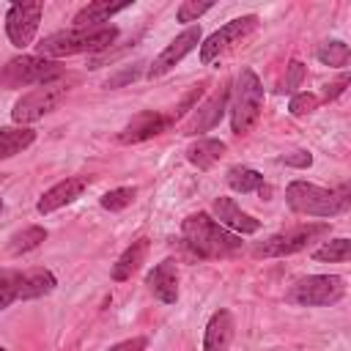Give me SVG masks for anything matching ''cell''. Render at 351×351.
<instances>
[{
    "instance_id": "obj_27",
    "label": "cell",
    "mask_w": 351,
    "mask_h": 351,
    "mask_svg": "<svg viewBox=\"0 0 351 351\" xmlns=\"http://www.w3.org/2000/svg\"><path fill=\"white\" fill-rule=\"evenodd\" d=\"M134 195H137L134 186H118V189L104 192V195L99 197V203H101V208H107V211H121V208H126V206L134 200Z\"/></svg>"
},
{
    "instance_id": "obj_17",
    "label": "cell",
    "mask_w": 351,
    "mask_h": 351,
    "mask_svg": "<svg viewBox=\"0 0 351 351\" xmlns=\"http://www.w3.org/2000/svg\"><path fill=\"white\" fill-rule=\"evenodd\" d=\"M148 291L162 302V304H176L178 302V269L173 258H165L162 263H156L148 277H145Z\"/></svg>"
},
{
    "instance_id": "obj_3",
    "label": "cell",
    "mask_w": 351,
    "mask_h": 351,
    "mask_svg": "<svg viewBox=\"0 0 351 351\" xmlns=\"http://www.w3.org/2000/svg\"><path fill=\"white\" fill-rule=\"evenodd\" d=\"M285 203L293 214L307 217H337L346 214L351 206V189L348 184H340L337 189H324L307 181H291L285 186Z\"/></svg>"
},
{
    "instance_id": "obj_4",
    "label": "cell",
    "mask_w": 351,
    "mask_h": 351,
    "mask_svg": "<svg viewBox=\"0 0 351 351\" xmlns=\"http://www.w3.org/2000/svg\"><path fill=\"white\" fill-rule=\"evenodd\" d=\"M263 110V85L252 69H241L236 74V82L228 96V112H230V129L233 134H247Z\"/></svg>"
},
{
    "instance_id": "obj_2",
    "label": "cell",
    "mask_w": 351,
    "mask_h": 351,
    "mask_svg": "<svg viewBox=\"0 0 351 351\" xmlns=\"http://www.w3.org/2000/svg\"><path fill=\"white\" fill-rule=\"evenodd\" d=\"M118 38L115 25H90V27H71V30H58L36 44V52L41 58H69L80 52H101Z\"/></svg>"
},
{
    "instance_id": "obj_22",
    "label": "cell",
    "mask_w": 351,
    "mask_h": 351,
    "mask_svg": "<svg viewBox=\"0 0 351 351\" xmlns=\"http://www.w3.org/2000/svg\"><path fill=\"white\" fill-rule=\"evenodd\" d=\"M36 140V132L30 126H3L0 129V159H11L30 148Z\"/></svg>"
},
{
    "instance_id": "obj_31",
    "label": "cell",
    "mask_w": 351,
    "mask_h": 351,
    "mask_svg": "<svg viewBox=\"0 0 351 351\" xmlns=\"http://www.w3.org/2000/svg\"><path fill=\"white\" fill-rule=\"evenodd\" d=\"M140 71H143V63H134V66L118 71L115 77H110V80H107V88H118V85H123V82H129V80H137Z\"/></svg>"
},
{
    "instance_id": "obj_32",
    "label": "cell",
    "mask_w": 351,
    "mask_h": 351,
    "mask_svg": "<svg viewBox=\"0 0 351 351\" xmlns=\"http://www.w3.org/2000/svg\"><path fill=\"white\" fill-rule=\"evenodd\" d=\"M280 162L288 165V167H310L313 165V156L307 151H293V154H285Z\"/></svg>"
},
{
    "instance_id": "obj_33",
    "label": "cell",
    "mask_w": 351,
    "mask_h": 351,
    "mask_svg": "<svg viewBox=\"0 0 351 351\" xmlns=\"http://www.w3.org/2000/svg\"><path fill=\"white\" fill-rule=\"evenodd\" d=\"M148 340L145 337H132V340H123V343H115L110 351H145Z\"/></svg>"
},
{
    "instance_id": "obj_21",
    "label": "cell",
    "mask_w": 351,
    "mask_h": 351,
    "mask_svg": "<svg viewBox=\"0 0 351 351\" xmlns=\"http://www.w3.org/2000/svg\"><path fill=\"white\" fill-rule=\"evenodd\" d=\"M132 3L129 0H123V3H110V0H96V3H88V5H82L80 11H77V16H74V25L77 27H90V25H104L112 14H118V11H126Z\"/></svg>"
},
{
    "instance_id": "obj_13",
    "label": "cell",
    "mask_w": 351,
    "mask_h": 351,
    "mask_svg": "<svg viewBox=\"0 0 351 351\" xmlns=\"http://www.w3.org/2000/svg\"><path fill=\"white\" fill-rule=\"evenodd\" d=\"M170 123H173L170 115H162V112H156V110H143V112H137V115L118 132V143H123V145L145 143V140L162 134Z\"/></svg>"
},
{
    "instance_id": "obj_7",
    "label": "cell",
    "mask_w": 351,
    "mask_h": 351,
    "mask_svg": "<svg viewBox=\"0 0 351 351\" xmlns=\"http://www.w3.org/2000/svg\"><path fill=\"white\" fill-rule=\"evenodd\" d=\"M63 77V66L58 60L41 55H22L8 60L0 69V88H25V85H44Z\"/></svg>"
},
{
    "instance_id": "obj_15",
    "label": "cell",
    "mask_w": 351,
    "mask_h": 351,
    "mask_svg": "<svg viewBox=\"0 0 351 351\" xmlns=\"http://www.w3.org/2000/svg\"><path fill=\"white\" fill-rule=\"evenodd\" d=\"M228 96H230V90H228V88H219V90H217L214 96H208L200 107H195V115H192L189 123L184 126V134H203V132L214 129V126L222 121L225 110H228Z\"/></svg>"
},
{
    "instance_id": "obj_35",
    "label": "cell",
    "mask_w": 351,
    "mask_h": 351,
    "mask_svg": "<svg viewBox=\"0 0 351 351\" xmlns=\"http://www.w3.org/2000/svg\"><path fill=\"white\" fill-rule=\"evenodd\" d=\"M0 211H3V200H0Z\"/></svg>"
},
{
    "instance_id": "obj_34",
    "label": "cell",
    "mask_w": 351,
    "mask_h": 351,
    "mask_svg": "<svg viewBox=\"0 0 351 351\" xmlns=\"http://www.w3.org/2000/svg\"><path fill=\"white\" fill-rule=\"evenodd\" d=\"M346 85H348V74H340V80H337V82H332V85L326 88V96H324V99H326V101L337 99V96L346 90Z\"/></svg>"
},
{
    "instance_id": "obj_16",
    "label": "cell",
    "mask_w": 351,
    "mask_h": 351,
    "mask_svg": "<svg viewBox=\"0 0 351 351\" xmlns=\"http://www.w3.org/2000/svg\"><path fill=\"white\" fill-rule=\"evenodd\" d=\"M211 214H214V219H219V225L228 228L230 233L236 230L239 236H247V233H258V230H261V219H255L252 214L241 211V208L236 206V200H230V197H217V200L211 203Z\"/></svg>"
},
{
    "instance_id": "obj_30",
    "label": "cell",
    "mask_w": 351,
    "mask_h": 351,
    "mask_svg": "<svg viewBox=\"0 0 351 351\" xmlns=\"http://www.w3.org/2000/svg\"><path fill=\"white\" fill-rule=\"evenodd\" d=\"M315 107H318V96L315 93H293L291 96V104H288L291 115H307Z\"/></svg>"
},
{
    "instance_id": "obj_23",
    "label": "cell",
    "mask_w": 351,
    "mask_h": 351,
    "mask_svg": "<svg viewBox=\"0 0 351 351\" xmlns=\"http://www.w3.org/2000/svg\"><path fill=\"white\" fill-rule=\"evenodd\" d=\"M225 181H228V186L233 192H241V195H250V192L263 189V176L258 170H252V167H244V165L230 167L228 176H225Z\"/></svg>"
},
{
    "instance_id": "obj_24",
    "label": "cell",
    "mask_w": 351,
    "mask_h": 351,
    "mask_svg": "<svg viewBox=\"0 0 351 351\" xmlns=\"http://www.w3.org/2000/svg\"><path fill=\"white\" fill-rule=\"evenodd\" d=\"M44 239H47V230L38 228V225H30V228H25V230H19V233L11 236V241H8V252H11V255H25V252L36 250Z\"/></svg>"
},
{
    "instance_id": "obj_10",
    "label": "cell",
    "mask_w": 351,
    "mask_h": 351,
    "mask_svg": "<svg viewBox=\"0 0 351 351\" xmlns=\"http://www.w3.org/2000/svg\"><path fill=\"white\" fill-rule=\"evenodd\" d=\"M258 25V16L255 14H247V16H239V19H230L225 22L219 30H214L203 44H200V63L208 66L211 60H217L222 52H228L239 38H244L247 33H252Z\"/></svg>"
},
{
    "instance_id": "obj_28",
    "label": "cell",
    "mask_w": 351,
    "mask_h": 351,
    "mask_svg": "<svg viewBox=\"0 0 351 351\" xmlns=\"http://www.w3.org/2000/svg\"><path fill=\"white\" fill-rule=\"evenodd\" d=\"M214 3L211 0H184L176 8V19L178 22H197V16H203L206 11H211Z\"/></svg>"
},
{
    "instance_id": "obj_6",
    "label": "cell",
    "mask_w": 351,
    "mask_h": 351,
    "mask_svg": "<svg viewBox=\"0 0 351 351\" xmlns=\"http://www.w3.org/2000/svg\"><path fill=\"white\" fill-rule=\"evenodd\" d=\"M74 82H77L74 77H58V80H52V82L36 85L30 93H25V96L14 104V110H11L14 123H16V126H27V123H33V121H38V118L55 112V110L60 107V101L69 96V90H71Z\"/></svg>"
},
{
    "instance_id": "obj_12",
    "label": "cell",
    "mask_w": 351,
    "mask_h": 351,
    "mask_svg": "<svg viewBox=\"0 0 351 351\" xmlns=\"http://www.w3.org/2000/svg\"><path fill=\"white\" fill-rule=\"evenodd\" d=\"M200 44V27L197 25H192V27H186L184 33H178L156 58H154V63L148 66V77L151 80H156V77H162V74H167L176 63H181L184 60V55H189L195 47Z\"/></svg>"
},
{
    "instance_id": "obj_14",
    "label": "cell",
    "mask_w": 351,
    "mask_h": 351,
    "mask_svg": "<svg viewBox=\"0 0 351 351\" xmlns=\"http://www.w3.org/2000/svg\"><path fill=\"white\" fill-rule=\"evenodd\" d=\"M88 184H90V181H88L85 176H69V178L58 181L55 186H49V189L38 197V203H36L38 214H52V211H58V208L74 203L77 197H82V192L88 189Z\"/></svg>"
},
{
    "instance_id": "obj_26",
    "label": "cell",
    "mask_w": 351,
    "mask_h": 351,
    "mask_svg": "<svg viewBox=\"0 0 351 351\" xmlns=\"http://www.w3.org/2000/svg\"><path fill=\"white\" fill-rule=\"evenodd\" d=\"M313 258L315 261H348L351 258V241L348 239H332V241H326L324 247H318L315 252H313Z\"/></svg>"
},
{
    "instance_id": "obj_19",
    "label": "cell",
    "mask_w": 351,
    "mask_h": 351,
    "mask_svg": "<svg viewBox=\"0 0 351 351\" xmlns=\"http://www.w3.org/2000/svg\"><path fill=\"white\" fill-rule=\"evenodd\" d=\"M225 151H228V145H225L222 140H217V137H197V140L186 148V159H189V165H195L197 170H208V167H214V165L225 156Z\"/></svg>"
},
{
    "instance_id": "obj_9",
    "label": "cell",
    "mask_w": 351,
    "mask_h": 351,
    "mask_svg": "<svg viewBox=\"0 0 351 351\" xmlns=\"http://www.w3.org/2000/svg\"><path fill=\"white\" fill-rule=\"evenodd\" d=\"M329 236V222H310V225H296L291 230H282V233H274L269 236L266 241L255 244L252 247V255L255 258H285V255H293V252H302L307 250L313 241Z\"/></svg>"
},
{
    "instance_id": "obj_25",
    "label": "cell",
    "mask_w": 351,
    "mask_h": 351,
    "mask_svg": "<svg viewBox=\"0 0 351 351\" xmlns=\"http://www.w3.org/2000/svg\"><path fill=\"white\" fill-rule=\"evenodd\" d=\"M315 58H318L324 66L343 69V66L348 63V58H351V49H348V44H346V41H326V44H321V47H318Z\"/></svg>"
},
{
    "instance_id": "obj_29",
    "label": "cell",
    "mask_w": 351,
    "mask_h": 351,
    "mask_svg": "<svg viewBox=\"0 0 351 351\" xmlns=\"http://www.w3.org/2000/svg\"><path fill=\"white\" fill-rule=\"evenodd\" d=\"M302 80H304V66H302L299 60H291V63L285 66V80L280 82V90H282V93H293V90L302 85Z\"/></svg>"
},
{
    "instance_id": "obj_36",
    "label": "cell",
    "mask_w": 351,
    "mask_h": 351,
    "mask_svg": "<svg viewBox=\"0 0 351 351\" xmlns=\"http://www.w3.org/2000/svg\"><path fill=\"white\" fill-rule=\"evenodd\" d=\"M0 351H5V348H3V346H0Z\"/></svg>"
},
{
    "instance_id": "obj_20",
    "label": "cell",
    "mask_w": 351,
    "mask_h": 351,
    "mask_svg": "<svg viewBox=\"0 0 351 351\" xmlns=\"http://www.w3.org/2000/svg\"><path fill=\"white\" fill-rule=\"evenodd\" d=\"M145 255H148V239H137V241H132V244L123 250V255L115 261V266H112L110 277H112L115 282L129 280V277H132V274L145 263Z\"/></svg>"
},
{
    "instance_id": "obj_11",
    "label": "cell",
    "mask_w": 351,
    "mask_h": 351,
    "mask_svg": "<svg viewBox=\"0 0 351 351\" xmlns=\"http://www.w3.org/2000/svg\"><path fill=\"white\" fill-rule=\"evenodd\" d=\"M41 11H44L41 3H14L8 8V14H5V33H8L14 47L25 49V47L33 44L38 22H41Z\"/></svg>"
},
{
    "instance_id": "obj_5",
    "label": "cell",
    "mask_w": 351,
    "mask_h": 351,
    "mask_svg": "<svg viewBox=\"0 0 351 351\" xmlns=\"http://www.w3.org/2000/svg\"><path fill=\"white\" fill-rule=\"evenodd\" d=\"M58 285L49 269H0V310L11 307L14 302L41 299L52 293Z\"/></svg>"
},
{
    "instance_id": "obj_8",
    "label": "cell",
    "mask_w": 351,
    "mask_h": 351,
    "mask_svg": "<svg viewBox=\"0 0 351 351\" xmlns=\"http://www.w3.org/2000/svg\"><path fill=\"white\" fill-rule=\"evenodd\" d=\"M346 296V282L337 274H310L296 280L288 293L285 302L299 304V307H329L335 302H340Z\"/></svg>"
},
{
    "instance_id": "obj_1",
    "label": "cell",
    "mask_w": 351,
    "mask_h": 351,
    "mask_svg": "<svg viewBox=\"0 0 351 351\" xmlns=\"http://www.w3.org/2000/svg\"><path fill=\"white\" fill-rule=\"evenodd\" d=\"M181 236H184V244L197 258H228V255L239 252L244 244L239 233H230L228 228H222L217 219H211L203 211L189 214L184 219Z\"/></svg>"
},
{
    "instance_id": "obj_18",
    "label": "cell",
    "mask_w": 351,
    "mask_h": 351,
    "mask_svg": "<svg viewBox=\"0 0 351 351\" xmlns=\"http://www.w3.org/2000/svg\"><path fill=\"white\" fill-rule=\"evenodd\" d=\"M236 335V321L230 310H217L208 324H206V335H203V351H228L230 340Z\"/></svg>"
}]
</instances>
